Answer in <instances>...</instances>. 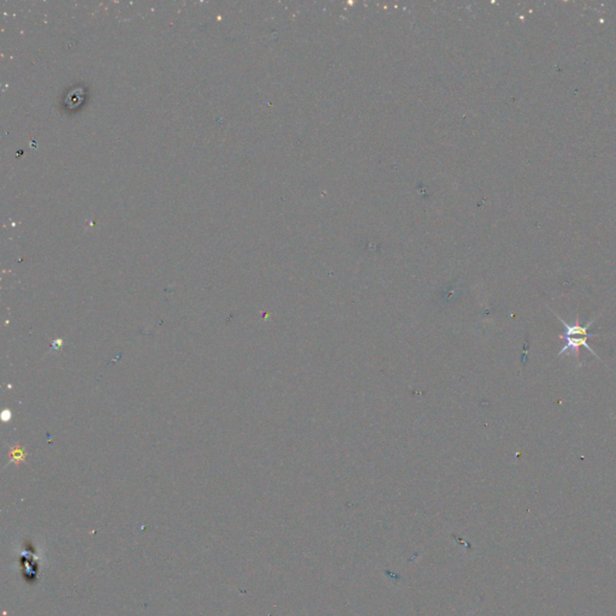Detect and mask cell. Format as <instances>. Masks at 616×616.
<instances>
[{"label":"cell","mask_w":616,"mask_h":616,"mask_svg":"<svg viewBox=\"0 0 616 616\" xmlns=\"http://www.w3.org/2000/svg\"><path fill=\"white\" fill-rule=\"evenodd\" d=\"M554 314L556 317L558 318L559 320H561V323L564 324L565 326V332L561 336V339L565 341V347L562 348L561 352L558 353L557 356L564 355V354L568 353V350H572L573 353L575 354V355H578L579 348L580 347H585L586 349L590 352L592 355H595L596 357L599 356L594 352V349L590 347V344H589V339H592V337H598L599 334H595V333H590L589 332V327L592 325V323L594 321H590L589 324H586V325H581L580 323H579V318H577V321H575V324H568L567 321H565L562 319L561 317H558L557 314L554 312Z\"/></svg>","instance_id":"6da1fadb"}]
</instances>
